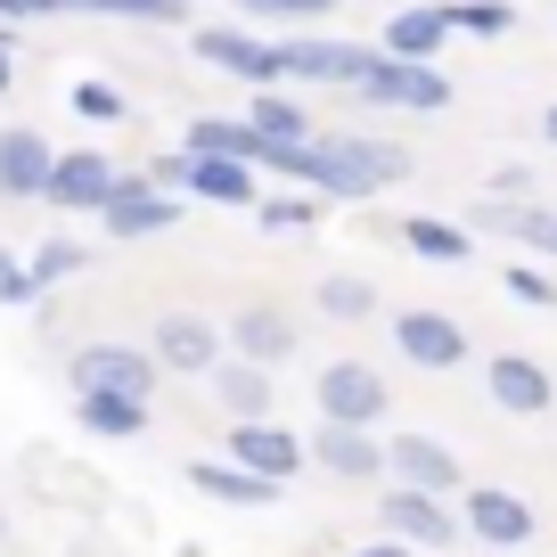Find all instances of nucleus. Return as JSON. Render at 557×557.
<instances>
[{"label": "nucleus", "mask_w": 557, "mask_h": 557, "mask_svg": "<svg viewBox=\"0 0 557 557\" xmlns=\"http://www.w3.org/2000/svg\"><path fill=\"white\" fill-rule=\"evenodd\" d=\"M394 352L410 369H459V361H468V329H459L451 312L410 304V312H394Z\"/></svg>", "instance_id": "9"}, {"label": "nucleus", "mask_w": 557, "mask_h": 557, "mask_svg": "<svg viewBox=\"0 0 557 557\" xmlns=\"http://www.w3.org/2000/svg\"><path fill=\"white\" fill-rule=\"evenodd\" d=\"M115 181H123V173H115V157H107V148H66L41 206H58V213H99L107 197H115Z\"/></svg>", "instance_id": "11"}, {"label": "nucleus", "mask_w": 557, "mask_h": 557, "mask_svg": "<svg viewBox=\"0 0 557 557\" xmlns=\"http://www.w3.org/2000/svg\"><path fill=\"white\" fill-rule=\"evenodd\" d=\"M213 401H222L230 418H271V369L246 361V352H222V369H213Z\"/></svg>", "instance_id": "21"}, {"label": "nucleus", "mask_w": 557, "mask_h": 557, "mask_svg": "<svg viewBox=\"0 0 557 557\" xmlns=\"http://www.w3.org/2000/svg\"><path fill=\"white\" fill-rule=\"evenodd\" d=\"M451 34H459L451 0L443 9H401V17H385V58H435Z\"/></svg>", "instance_id": "22"}, {"label": "nucleus", "mask_w": 557, "mask_h": 557, "mask_svg": "<svg viewBox=\"0 0 557 557\" xmlns=\"http://www.w3.org/2000/svg\"><path fill=\"white\" fill-rule=\"evenodd\" d=\"M230 9H255V17H287V25H312V17H329L336 0H230Z\"/></svg>", "instance_id": "35"}, {"label": "nucleus", "mask_w": 557, "mask_h": 557, "mask_svg": "<svg viewBox=\"0 0 557 557\" xmlns=\"http://www.w3.org/2000/svg\"><path fill=\"white\" fill-rule=\"evenodd\" d=\"M148 173H157L164 189H181V197H189V148H164V157L148 164Z\"/></svg>", "instance_id": "36"}, {"label": "nucleus", "mask_w": 557, "mask_h": 557, "mask_svg": "<svg viewBox=\"0 0 557 557\" xmlns=\"http://www.w3.org/2000/svg\"><path fill=\"white\" fill-rule=\"evenodd\" d=\"M352 557H410V541H401V533H385V541H369V549H352Z\"/></svg>", "instance_id": "39"}, {"label": "nucleus", "mask_w": 557, "mask_h": 557, "mask_svg": "<svg viewBox=\"0 0 557 557\" xmlns=\"http://www.w3.org/2000/svg\"><path fill=\"white\" fill-rule=\"evenodd\" d=\"M148 352H157L173 377H213L222 352H230V329H213L206 312H164L157 336H148Z\"/></svg>", "instance_id": "7"}, {"label": "nucleus", "mask_w": 557, "mask_h": 557, "mask_svg": "<svg viewBox=\"0 0 557 557\" xmlns=\"http://www.w3.org/2000/svg\"><path fill=\"white\" fill-rule=\"evenodd\" d=\"M484 394L500 401V410L533 418V410H549V401H557V385H549V369H541L533 352H492V361H484Z\"/></svg>", "instance_id": "16"}, {"label": "nucleus", "mask_w": 557, "mask_h": 557, "mask_svg": "<svg viewBox=\"0 0 557 557\" xmlns=\"http://www.w3.org/2000/svg\"><path fill=\"white\" fill-rule=\"evenodd\" d=\"M107 238H164V230L181 222V189H164L157 173H123L115 197L99 206Z\"/></svg>", "instance_id": "5"}, {"label": "nucleus", "mask_w": 557, "mask_h": 557, "mask_svg": "<svg viewBox=\"0 0 557 557\" xmlns=\"http://www.w3.org/2000/svg\"><path fill=\"white\" fill-rule=\"evenodd\" d=\"M312 459L336 475V484H369V475H385V443H377V426H336V418H320Z\"/></svg>", "instance_id": "15"}, {"label": "nucleus", "mask_w": 557, "mask_h": 557, "mask_svg": "<svg viewBox=\"0 0 557 557\" xmlns=\"http://www.w3.org/2000/svg\"><path fill=\"white\" fill-rule=\"evenodd\" d=\"M34 17H66L58 0H0V25H34Z\"/></svg>", "instance_id": "38"}, {"label": "nucleus", "mask_w": 557, "mask_h": 557, "mask_svg": "<svg viewBox=\"0 0 557 557\" xmlns=\"http://www.w3.org/2000/svg\"><path fill=\"white\" fill-rule=\"evenodd\" d=\"M255 222H262V230H312V222H320V189H304V181H296V189L262 197Z\"/></svg>", "instance_id": "29"}, {"label": "nucleus", "mask_w": 557, "mask_h": 557, "mask_svg": "<svg viewBox=\"0 0 557 557\" xmlns=\"http://www.w3.org/2000/svg\"><path fill=\"white\" fill-rule=\"evenodd\" d=\"M230 352H246V361L278 369L287 352H296V320H287V312H271V304H246V312L230 320Z\"/></svg>", "instance_id": "19"}, {"label": "nucleus", "mask_w": 557, "mask_h": 557, "mask_svg": "<svg viewBox=\"0 0 557 557\" xmlns=\"http://www.w3.org/2000/svg\"><path fill=\"white\" fill-rule=\"evenodd\" d=\"M189 492H206V500H222V508H271L278 475H255L246 459H189Z\"/></svg>", "instance_id": "18"}, {"label": "nucleus", "mask_w": 557, "mask_h": 557, "mask_svg": "<svg viewBox=\"0 0 557 557\" xmlns=\"http://www.w3.org/2000/svg\"><path fill=\"white\" fill-rule=\"evenodd\" d=\"M541 132H549V139H557V107H549V115H541Z\"/></svg>", "instance_id": "41"}, {"label": "nucleus", "mask_w": 557, "mask_h": 557, "mask_svg": "<svg viewBox=\"0 0 557 557\" xmlns=\"http://www.w3.org/2000/svg\"><path fill=\"white\" fill-rule=\"evenodd\" d=\"M508 296L541 312V304H549V278H541V271H517V262H508Z\"/></svg>", "instance_id": "37"}, {"label": "nucleus", "mask_w": 557, "mask_h": 557, "mask_svg": "<svg viewBox=\"0 0 557 557\" xmlns=\"http://www.w3.org/2000/svg\"><path fill=\"white\" fill-rule=\"evenodd\" d=\"M401 173H410V148H385V139H361V132H320L312 139V189L320 197H369Z\"/></svg>", "instance_id": "1"}, {"label": "nucleus", "mask_w": 557, "mask_h": 557, "mask_svg": "<svg viewBox=\"0 0 557 557\" xmlns=\"http://www.w3.org/2000/svg\"><path fill=\"white\" fill-rule=\"evenodd\" d=\"M66 99H74V115H83V123H123V90L115 83H74Z\"/></svg>", "instance_id": "34"}, {"label": "nucleus", "mask_w": 557, "mask_h": 557, "mask_svg": "<svg viewBox=\"0 0 557 557\" xmlns=\"http://www.w3.org/2000/svg\"><path fill=\"white\" fill-rule=\"evenodd\" d=\"M278 66L296 74V83H361L369 66H377V58L361 50V41H278Z\"/></svg>", "instance_id": "17"}, {"label": "nucleus", "mask_w": 557, "mask_h": 557, "mask_svg": "<svg viewBox=\"0 0 557 557\" xmlns=\"http://www.w3.org/2000/svg\"><path fill=\"white\" fill-rule=\"evenodd\" d=\"M189 197L197 206H262L255 197V164L246 157H197V148H189Z\"/></svg>", "instance_id": "20"}, {"label": "nucleus", "mask_w": 557, "mask_h": 557, "mask_svg": "<svg viewBox=\"0 0 557 557\" xmlns=\"http://www.w3.org/2000/svg\"><path fill=\"white\" fill-rule=\"evenodd\" d=\"M66 377H74V394H157V377H164V361L148 345H115V336H99V345H83L66 361Z\"/></svg>", "instance_id": "3"}, {"label": "nucleus", "mask_w": 557, "mask_h": 557, "mask_svg": "<svg viewBox=\"0 0 557 557\" xmlns=\"http://www.w3.org/2000/svg\"><path fill=\"white\" fill-rule=\"evenodd\" d=\"M66 17H123V25H181L189 0H58Z\"/></svg>", "instance_id": "25"}, {"label": "nucleus", "mask_w": 557, "mask_h": 557, "mask_svg": "<svg viewBox=\"0 0 557 557\" xmlns=\"http://www.w3.org/2000/svg\"><path fill=\"white\" fill-rule=\"evenodd\" d=\"M451 17H459V34H508V25H517V9H508V0H451Z\"/></svg>", "instance_id": "33"}, {"label": "nucleus", "mask_w": 557, "mask_h": 557, "mask_svg": "<svg viewBox=\"0 0 557 557\" xmlns=\"http://www.w3.org/2000/svg\"><path fill=\"white\" fill-rule=\"evenodd\" d=\"M74 418H83V435H99V443L148 435V401L139 394H74Z\"/></svg>", "instance_id": "23"}, {"label": "nucleus", "mask_w": 557, "mask_h": 557, "mask_svg": "<svg viewBox=\"0 0 557 557\" xmlns=\"http://www.w3.org/2000/svg\"><path fill=\"white\" fill-rule=\"evenodd\" d=\"M25 262L41 271V287H66L74 271H90V246H83V238H41V246H34Z\"/></svg>", "instance_id": "31"}, {"label": "nucleus", "mask_w": 557, "mask_h": 557, "mask_svg": "<svg viewBox=\"0 0 557 557\" xmlns=\"http://www.w3.org/2000/svg\"><path fill=\"white\" fill-rule=\"evenodd\" d=\"M385 475H394V484H418V492H443V500L468 484L459 451L435 443V435H394V443H385Z\"/></svg>", "instance_id": "13"}, {"label": "nucleus", "mask_w": 557, "mask_h": 557, "mask_svg": "<svg viewBox=\"0 0 557 557\" xmlns=\"http://www.w3.org/2000/svg\"><path fill=\"white\" fill-rule=\"evenodd\" d=\"M17 83V50H9V41H0V90Z\"/></svg>", "instance_id": "40"}, {"label": "nucleus", "mask_w": 557, "mask_h": 557, "mask_svg": "<svg viewBox=\"0 0 557 557\" xmlns=\"http://www.w3.org/2000/svg\"><path fill=\"white\" fill-rule=\"evenodd\" d=\"M312 401H320V418H336V426H377V418L394 410V385H385V369H369V361H329L312 377Z\"/></svg>", "instance_id": "4"}, {"label": "nucleus", "mask_w": 557, "mask_h": 557, "mask_svg": "<svg viewBox=\"0 0 557 557\" xmlns=\"http://www.w3.org/2000/svg\"><path fill=\"white\" fill-rule=\"evenodd\" d=\"M246 123H255L262 139H312V115H304V107L287 99V90H271V83L255 90V107H246Z\"/></svg>", "instance_id": "26"}, {"label": "nucleus", "mask_w": 557, "mask_h": 557, "mask_svg": "<svg viewBox=\"0 0 557 557\" xmlns=\"http://www.w3.org/2000/svg\"><path fill=\"white\" fill-rule=\"evenodd\" d=\"M50 287H41V271L34 262H9L0 255V312H25V304H41Z\"/></svg>", "instance_id": "32"}, {"label": "nucleus", "mask_w": 557, "mask_h": 557, "mask_svg": "<svg viewBox=\"0 0 557 557\" xmlns=\"http://www.w3.org/2000/svg\"><path fill=\"white\" fill-rule=\"evenodd\" d=\"M484 230H508V238H524V246H549L557 213L549 206H484Z\"/></svg>", "instance_id": "30"}, {"label": "nucleus", "mask_w": 557, "mask_h": 557, "mask_svg": "<svg viewBox=\"0 0 557 557\" xmlns=\"http://www.w3.org/2000/svg\"><path fill=\"white\" fill-rule=\"evenodd\" d=\"M385 533H401L410 549H451V541H468V517H451V500L443 492H418V484H385Z\"/></svg>", "instance_id": "6"}, {"label": "nucleus", "mask_w": 557, "mask_h": 557, "mask_svg": "<svg viewBox=\"0 0 557 557\" xmlns=\"http://www.w3.org/2000/svg\"><path fill=\"white\" fill-rule=\"evenodd\" d=\"M352 90H361L369 107H401V115H443V107H451V74H435V58H385L377 50V66Z\"/></svg>", "instance_id": "2"}, {"label": "nucleus", "mask_w": 557, "mask_h": 557, "mask_svg": "<svg viewBox=\"0 0 557 557\" xmlns=\"http://www.w3.org/2000/svg\"><path fill=\"white\" fill-rule=\"evenodd\" d=\"M0 541H9V508H0Z\"/></svg>", "instance_id": "42"}, {"label": "nucleus", "mask_w": 557, "mask_h": 557, "mask_svg": "<svg viewBox=\"0 0 557 557\" xmlns=\"http://www.w3.org/2000/svg\"><path fill=\"white\" fill-rule=\"evenodd\" d=\"M197 58H206L213 74H238V83H278V41H255V34H238V25H206V34H197Z\"/></svg>", "instance_id": "14"}, {"label": "nucleus", "mask_w": 557, "mask_h": 557, "mask_svg": "<svg viewBox=\"0 0 557 557\" xmlns=\"http://www.w3.org/2000/svg\"><path fill=\"white\" fill-rule=\"evenodd\" d=\"M459 517H468V541H484V549H524V541L541 533L533 500H517L508 484H475L468 500H459Z\"/></svg>", "instance_id": "8"}, {"label": "nucleus", "mask_w": 557, "mask_h": 557, "mask_svg": "<svg viewBox=\"0 0 557 557\" xmlns=\"http://www.w3.org/2000/svg\"><path fill=\"white\" fill-rule=\"evenodd\" d=\"M549 255H557V238H549Z\"/></svg>", "instance_id": "43"}, {"label": "nucleus", "mask_w": 557, "mask_h": 557, "mask_svg": "<svg viewBox=\"0 0 557 557\" xmlns=\"http://www.w3.org/2000/svg\"><path fill=\"white\" fill-rule=\"evenodd\" d=\"M230 459H246L255 475H304V459H312V443L304 435H287L278 418H230Z\"/></svg>", "instance_id": "12"}, {"label": "nucleus", "mask_w": 557, "mask_h": 557, "mask_svg": "<svg viewBox=\"0 0 557 557\" xmlns=\"http://www.w3.org/2000/svg\"><path fill=\"white\" fill-rule=\"evenodd\" d=\"M401 246H410L418 262H468V230L459 222H426V213H418V222H401Z\"/></svg>", "instance_id": "27"}, {"label": "nucleus", "mask_w": 557, "mask_h": 557, "mask_svg": "<svg viewBox=\"0 0 557 557\" xmlns=\"http://www.w3.org/2000/svg\"><path fill=\"white\" fill-rule=\"evenodd\" d=\"M181 148H197V157H246V164H255L262 157V132L246 115H197L189 132H181Z\"/></svg>", "instance_id": "24"}, {"label": "nucleus", "mask_w": 557, "mask_h": 557, "mask_svg": "<svg viewBox=\"0 0 557 557\" xmlns=\"http://www.w3.org/2000/svg\"><path fill=\"white\" fill-rule=\"evenodd\" d=\"M50 173H58V148L41 132H0V206H41L50 197Z\"/></svg>", "instance_id": "10"}, {"label": "nucleus", "mask_w": 557, "mask_h": 557, "mask_svg": "<svg viewBox=\"0 0 557 557\" xmlns=\"http://www.w3.org/2000/svg\"><path fill=\"white\" fill-rule=\"evenodd\" d=\"M320 312H329V320H369V312H377V287L352 278V271H329V278H320Z\"/></svg>", "instance_id": "28"}]
</instances>
